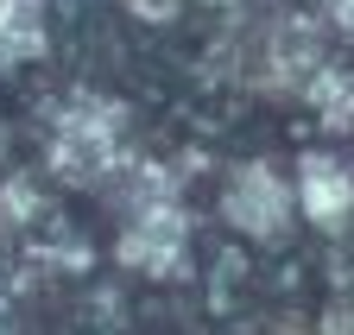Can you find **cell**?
Masks as SVG:
<instances>
[{
	"instance_id": "8992f818",
	"label": "cell",
	"mask_w": 354,
	"mask_h": 335,
	"mask_svg": "<svg viewBox=\"0 0 354 335\" xmlns=\"http://www.w3.org/2000/svg\"><path fill=\"white\" fill-rule=\"evenodd\" d=\"M51 45V13H44V0H0V76L44 57Z\"/></svg>"
},
{
	"instance_id": "5b68a950",
	"label": "cell",
	"mask_w": 354,
	"mask_h": 335,
	"mask_svg": "<svg viewBox=\"0 0 354 335\" xmlns=\"http://www.w3.org/2000/svg\"><path fill=\"white\" fill-rule=\"evenodd\" d=\"M323 70V38L310 19L285 13L272 26V38H266V82L272 89H310V76Z\"/></svg>"
},
{
	"instance_id": "6da1fadb",
	"label": "cell",
	"mask_w": 354,
	"mask_h": 335,
	"mask_svg": "<svg viewBox=\"0 0 354 335\" xmlns=\"http://www.w3.org/2000/svg\"><path fill=\"white\" fill-rule=\"evenodd\" d=\"M120 133L127 108L108 95H70L64 114L51 120V171L70 184H102L120 164Z\"/></svg>"
},
{
	"instance_id": "3957f363",
	"label": "cell",
	"mask_w": 354,
	"mask_h": 335,
	"mask_svg": "<svg viewBox=\"0 0 354 335\" xmlns=\"http://www.w3.org/2000/svg\"><path fill=\"white\" fill-rule=\"evenodd\" d=\"M120 266L146 272V278H171L184 266V209L177 202H140L133 228L120 234Z\"/></svg>"
},
{
	"instance_id": "8fae6325",
	"label": "cell",
	"mask_w": 354,
	"mask_h": 335,
	"mask_svg": "<svg viewBox=\"0 0 354 335\" xmlns=\"http://www.w3.org/2000/svg\"><path fill=\"white\" fill-rule=\"evenodd\" d=\"M0 152H7V133H0Z\"/></svg>"
},
{
	"instance_id": "30bf717a",
	"label": "cell",
	"mask_w": 354,
	"mask_h": 335,
	"mask_svg": "<svg viewBox=\"0 0 354 335\" xmlns=\"http://www.w3.org/2000/svg\"><path fill=\"white\" fill-rule=\"evenodd\" d=\"M323 13H329L342 32H354V0H323Z\"/></svg>"
},
{
	"instance_id": "9c48e42d",
	"label": "cell",
	"mask_w": 354,
	"mask_h": 335,
	"mask_svg": "<svg viewBox=\"0 0 354 335\" xmlns=\"http://www.w3.org/2000/svg\"><path fill=\"white\" fill-rule=\"evenodd\" d=\"M133 13H140L146 26H165V19H177V0H127Z\"/></svg>"
},
{
	"instance_id": "277c9868",
	"label": "cell",
	"mask_w": 354,
	"mask_h": 335,
	"mask_svg": "<svg viewBox=\"0 0 354 335\" xmlns=\"http://www.w3.org/2000/svg\"><path fill=\"white\" fill-rule=\"evenodd\" d=\"M297 202H304L310 222L342 228L354 216V171L342 158H329V152H304V164H297Z\"/></svg>"
},
{
	"instance_id": "7c38bea8",
	"label": "cell",
	"mask_w": 354,
	"mask_h": 335,
	"mask_svg": "<svg viewBox=\"0 0 354 335\" xmlns=\"http://www.w3.org/2000/svg\"><path fill=\"white\" fill-rule=\"evenodd\" d=\"M0 335H7V323H0Z\"/></svg>"
},
{
	"instance_id": "ba28073f",
	"label": "cell",
	"mask_w": 354,
	"mask_h": 335,
	"mask_svg": "<svg viewBox=\"0 0 354 335\" xmlns=\"http://www.w3.org/2000/svg\"><path fill=\"white\" fill-rule=\"evenodd\" d=\"M0 209H7V222H26V216H38V190H32L26 178H13L7 196H0Z\"/></svg>"
},
{
	"instance_id": "7a4b0ae2",
	"label": "cell",
	"mask_w": 354,
	"mask_h": 335,
	"mask_svg": "<svg viewBox=\"0 0 354 335\" xmlns=\"http://www.w3.org/2000/svg\"><path fill=\"white\" fill-rule=\"evenodd\" d=\"M221 216H228V228L247 234V240H285L291 190H285V178L272 171V164H241V171L228 178V190H221Z\"/></svg>"
},
{
	"instance_id": "52a82bcc",
	"label": "cell",
	"mask_w": 354,
	"mask_h": 335,
	"mask_svg": "<svg viewBox=\"0 0 354 335\" xmlns=\"http://www.w3.org/2000/svg\"><path fill=\"white\" fill-rule=\"evenodd\" d=\"M304 95L317 102L323 127H354V70H317Z\"/></svg>"
}]
</instances>
